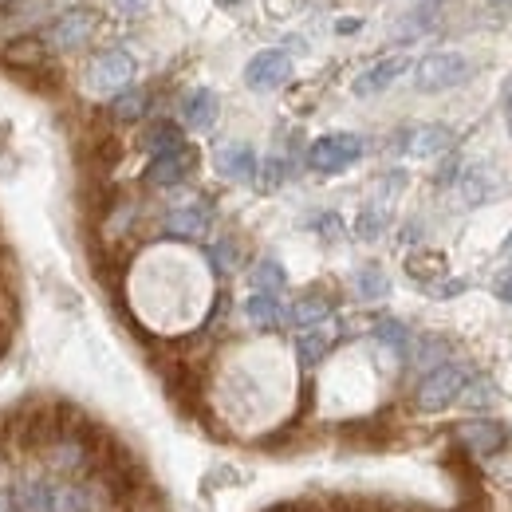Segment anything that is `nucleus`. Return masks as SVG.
Returning a JSON list of instances; mask_svg holds the SVG:
<instances>
[{
	"mask_svg": "<svg viewBox=\"0 0 512 512\" xmlns=\"http://www.w3.org/2000/svg\"><path fill=\"white\" fill-rule=\"evenodd\" d=\"M134 60H130V52L123 48H107V52H95L91 56V64L83 71V83H87V91L91 95H123L130 83H134Z\"/></svg>",
	"mask_w": 512,
	"mask_h": 512,
	"instance_id": "nucleus-1",
	"label": "nucleus"
},
{
	"mask_svg": "<svg viewBox=\"0 0 512 512\" xmlns=\"http://www.w3.org/2000/svg\"><path fill=\"white\" fill-rule=\"evenodd\" d=\"M367 142L351 130H335V134H323L308 146V166L316 174H343L347 166H355L363 158Z\"/></svg>",
	"mask_w": 512,
	"mask_h": 512,
	"instance_id": "nucleus-2",
	"label": "nucleus"
},
{
	"mask_svg": "<svg viewBox=\"0 0 512 512\" xmlns=\"http://www.w3.org/2000/svg\"><path fill=\"white\" fill-rule=\"evenodd\" d=\"M465 75H469L465 56H457V52H430V56H422L414 64V87L422 95H442L449 87L465 83Z\"/></svg>",
	"mask_w": 512,
	"mask_h": 512,
	"instance_id": "nucleus-3",
	"label": "nucleus"
},
{
	"mask_svg": "<svg viewBox=\"0 0 512 512\" xmlns=\"http://www.w3.org/2000/svg\"><path fill=\"white\" fill-rule=\"evenodd\" d=\"M95 28H99V12L95 8H67V12H60L48 24L44 48H52V52H75V48H83L95 36Z\"/></svg>",
	"mask_w": 512,
	"mask_h": 512,
	"instance_id": "nucleus-4",
	"label": "nucleus"
},
{
	"mask_svg": "<svg viewBox=\"0 0 512 512\" xmlns=\"http://www.w3.org/2000/svg\"><path fill=\"white\" fill-rule=\"evenodd\" d=\"M465 383H469L465 367H457V363H442V367H434V371L418 383V410H426V414L446 410L449 402H457V398H461Z\"/></svg>",
	"mask_w": 512,
	"mask_h": 512,
	"instance_id": "nucleus-5",
	"label": "nucleus"
},
{
	"mask_svg": "<svg viewBox=\"0 0 512 512\" xmlns=\"http://www.w3.org/2000/svg\"><path fill=\"white\" fill-rule=\"evenodd\" d=\"M12 512H56L60 497V477L52 473H24L12 485Z\"/></svg>",
	"mask_w": 512,
	"mask_h": 512,
	"instance_id": "nucleus-6",
	"label": "nucleus"
},
{
	"mask_svg": "<svg viewBox=\"0 0 512 512\" xmlns=\"http://www.w3.org/2000/svg\"><path fill=\"white\" fill-rule=\"evenodd\" d=\"M288 79H292V56L280 52V48L256 52L253 60L245 64V83H249V91H260V95L280 91Z\"/></svg>",
	"mask_w": 512,
	"mask_h": 512,
	"instance_id": "nucleus-7",
	"label": "nucleus"
},
{
	"mask_svg": "<svg viewBox=\"0 0 512 512\" xmlns=\"http://www.w3.org/2000/svg\"><path fill=\"white\" fill-rule=\"evenodd\" d=\"M410 71V56H386L379 64H371L363 75H355V83H351V91L359 95V99H371V95H383L386 87L394 83V79H402Z\"/></svg>",
	"mask_w": 512,
	"mask_h": 512,
	"instance_id": "nucleus-8",
	"label": "nucleus"
},
{
	"mask_svg": "<svg viewBox=\"0 0 512 512\" xmlns=\"http://www.w3.org/2000/svg\"><path fill=\"white\" fill-rule=\"evenodd\" d=\"M402 142V150L410 154V158H438V154H446L449 146H453V130L449 127H438V123H426V127H410L398 134Z\"/></svg>",
	"mask_w": 512,
	"mask_h": 512,
	"instance_id": "nucleus-9",
	"label": "nucleus"
},
{
	"mask_svg": "<svg viewBox=\"0 0 512 512\" xmlns=\"http://www.w3.org/2000/svg\"><path fill=\"white\" fill-rule=\"evenodd\" d=\"M213 166H217V174L221 178H229V182H253L256 178V154L249 142H225L217 154H213Z\"/></svg>",
	"mask_w": 512,
	"mask_h": 512,
	"instance_id": "nucleus-10",
	"label": "nucleus"
},
{
	"mask_svg": "<svg viewBox=\"0 0 512 512\" xmlns=\"http://www.w3.org/2000/svg\"><path fill=\"white\" fill-rule=\"evenodd\" d=\"M190 170H193L190 146L170 150V154H158V158H150V166H146V186H178V182L190 178Z\"/></svg>",
	"mask_w": 512,
	"mask_h": 512,
	"instance_id": "nucleus-11",
	"label": "nucleus"
},
{
	"mask_svg": "<svg viewBox=\"0 0 512 512\" xmlns=\"http://www.w3.org/2000/svg\"><path fill=\"white\" fill-rule=\"evenodd\" d=\"M162 229L170 237H178V241H197V237L209 233V209L205 205H178V209L166 213Z\"/></svg>",
	"mask_w": 512,
	"mask_h": 512,
	"instance_id": "nucleus-12",
	"label": "nucleus"
},
{
	"mask_svg": "<svg viewBox=\"0 0 512 512\" xmlns=\"http://www.w3.org/2000/svg\"><path fill=\"white\" fill-rule=\"evenodd\" d=\"M217 115H221V99L209 87H197L182 99V123L190 130H209L217 123Z\"/></svg>",
	"mask_w": 512,
	"mask_h": 512,
	"instance_id": "nucleus-13",
	"label": "nucleus"
},
{
	"mask_svg": "<svg viewBox=\"0 0 512 512\" xmlns=\"http://www.w3.org/2000/svg\"><path fill=\"white\" fill-rule=\"evenodd\" d=\"M461 442L477 457H493L497 449L505 446V430L497 422H469V426H461Z\"/></svg>",
	"mask_w": 512,
	"mask_h": 512,
	"instance_id": "nucleus-14",
	"label": "nucleus"
},
{
	"mask_svg": "<svg viewBox=\"0 0 512 512\" xmlns=\"http://www.w3.org/2000/svg\"><path fill=\"white\" fill-rule=\"evenodd\" d=\"M245 316H249V323L260 327V331H272V327H280V323L288 320L280 296H268V292H253V296L245 300Z\"/></svg>",
	"mask_w": 512,
	"mask_h": 512,
	"instance_id": "nucleus-15",
	"label": "nucleus"
},
{
	"mask_svg": "<svg viewBox=\"0 0 512 512\" xmlns=\"http://www.w3.org/2000/svg\"><path fill=\"white\" fill-rule=\"evenodd\" d=\"M331 308H335V304H331L327 296H320V292H308V296H300V300L292 304V312H288V316H292V323H296V327H304V331H308V327H320V323L331 316Z\"/></svg>",
	"mask_w": 512,
	"mask_h": 512,
	"instance_id": "nucleus-16",
	"label": "nucleus"
},
{
	"mask_svg": "<svg viewBox=\"0 0 512 512\" xmlns=\"http://www.w3.org/2000/svg\"><path fill=\"white\" fill-rule=\"evenodd\" d=\"M182 146H186V134H182V127H174V123H154V127L142 134V150L150 158L170 154V150H182Z\"/></svg>",
	"mask_w": 512,
	"mask_h": 512,
	"instance_id": "nucleus-17",
	"label": "nucleus"
},
{
	"mask_svg": "<svg viewBox=\"0 0 512 512\" xmlns=\"http://www.w3.org/2000/svg\"><path fill=\"white\" fill-rule=\"evenodd\" d=\"M331 351V335L320 331V327H308V331H300L296 335V359H300V367H316L323 355Z\"/></svg>",
	"mask_w": 512,
	"mask_h": 512,
	"instance_id": "nucleus-18",
	"label": "nucleus"
},
{
	"mask_svg": "<svg viewBox=\"0 0 512 512\" xmlns=\"http://www.w3.org/2000/svg\"><path fill=\"white\" fill-rule=\"evenodd\" d=\"M146 103H150V95L142 87H127L123 95L111 99V119L115 123H138L146 115Z\"/></svg>",
	"mask_w": 512,
	"mask_h": 512,
	"instance_id": "nucleus-19",
	"label": "nucleus"
},
{
	"mask_svg": "<svg viewBox=\"0 0 512 512\" xmlns=\"http://www.w3.org/2000/svg\"><path fill=\"white\" fill-rule=\"evenodd\" d=\"M253 288L256 292H268V296H280L284 292V284H288V272H284V264L280 260H260L253 268Z\"/></svg>",
	"mask_w": 512,
	"mask_h": 512,
	"instance_id": "nucleus-20",
	"label": "nucleus"
},
{
	"mask_svg": "<svg viewBox=\"0 0 512 512\" xmlns=\"http://www.w3.org/2000/svg\"><path fill=\"white\" fill-rule=\"evenodd\" d=\"M355 292H359L363 300H383V296H390V280H386L383 268L367 264V268L355 272Z\"/></svg>",
	"mask_w": 512,
	"mask_h": 512,
	"instance_id": "nucleus-21",
	"label": "nucleus"
},
{
	"mask_svg": "<svg viewBox=\"0 0 512 512\" xmlns=\"http://www.w3.org/2000/svg\"><path fill=\"white\" fill-rule=\"evenodd\" d=\"M4 56L12 60L16 67H44V60H48V48L40 44V40H12L8 48H4Z\"/></svg>",
	"mask_w": 512,
	"mask_h": 512,
	"instance_id": "nucleus-22",
	"label": "nucleus"
},
{
	"mask_svg": "<svg viewBox=\"0 0 512 512\" xmlns=\"http://www.w3.org/2000/svg\"><path fill=\"white\" fill-rule=\"evenodd\" d=\"M375 339H379L383 347H390L394 355H406V351H410V331H406V323H398V320L375 323Z\"/></svg>",
	"mask_w": 512,
	"mask_h": 512,
	"instance_id": "nucleus-23",
	"label": "nucleus"
},
{
	"mask_svg": "<svg viewBox=\"0 0 512 512\" xmlns=\"http://www.w3.org/2000/svg\"><path fill=\"white\" fill-rule=\"evenodd\" d=\"M410 276L414 280H434V276H446V256L442 253H418L410 256Z\"/></svg>",
	"mask_w": 512,
	"mask_h": 512,
	"instance_id": "nucleus-24",
	"label": "nucleus"
},
{
	"mask_svg": "<svg viewBox=\"0 0 512 512\" xmlns=\"http://www.w3.org/2000/svg\"><path fill=\"white\" fill-rule=\"evenodd\" d=\"M461 402H465L469 410H489V406L497 402V386L489 383V379H477V383H465V390H461Z\"/></svg>",
	"mask_w": 512,
	"mask_h": 512,
	"instance_id": "nucleus-25",
	"label": "nucleus"
},
{
	"mask_svg": "<svg viewBox=\"0 0 512 512\" xmlns=\"http://www.w3.org/2000/svg\"><path fill=\"white\" fill-rule=\"evenodd\" d=\"M355 229H359V237H363V241H375V237H383L386 213H383V209H375V205H371V209H363V213H359V225H355Z\"/></svg>",
	"mask_w": 512,
	"mask_h": 512,
	"instance_id": "nucleus-26",
	"label": "nucleus"
},
{
	"mask_svg": "<svg viewBox=\"0 0 512 512\" xmlns=\"http://www.w3.org/2000/svg\"><path fill=\"white\" fill-rule=\"evenodd\" d=\"M461 193H465V201H469V205H477V201L485 197V182H481V170H465V178H461Z\"/></svg>",
	"mask_w": 512,
	"mask_h": 512,
	"instance_id": "nucleus-27",
	"label": "nucleus"
},
{
	"mask_svg": "<svg viewBox=\"0 0 512 512\" xmlns=\"http://www.w3.org/2000/svg\"><path fill=\"white\" fill-rule=\"evenodd\" d=\"M209 260H213V268H233V260H237V245L233 241H217L213 249H209Z\"/></svg>",
	"mask_w": 512,
	"mask_h": 512,
	"instance_id": "nucleus-28",
	"label": "nucleus"
},
{
	"mask_svg": "<svg viewBox=\"0 0 512 512\" xmlns=\"http://www.w3.org/2000/svg\"><path fill=\"white\" fill-rule=\"evenodd\" d=\"M284 178H288V162H280V158H268V162H264V190H276Z\"/></svg>",
	"mask_w": 512,
	"mask_h": 512,
	"instance_id": "nucleus-29",
	"label": "nucleus"
},
{
	"mask_svg": "<svg viewBox=\"0 0 512 512\" xmlns=\"http://www.w3.org/2000/svg\"><path fill=\"white\" fill-rule=\"evenodd\" d=\"M493 296H497L501 304H512V268H505V272L493 280Z\"/></svg>",
	"mask_w": 512,
	"mask_h": 512,
	"instance_id": "nucleus-30",
	"label": "nucleus"
},
{
	"mask_svg": "<svg viewBox=\"0 0 512 512\" xmlns=\"http://www.w3.org/2000/svg\"><path fill=\"white\" fill-rule=\"evenodd\" d=\"M320 229H323V237H339V233H343V225H339V217H335V213L320 217Z\"/></svg>",
	"mask_w": 512,
	"mask_h": 512,
	"instance_id": "nucleus-31",
	"label": "nucleus"
},
{
	"mask_svg": "<svg viewBox=\"0 0 512 512\" xmlns=\"http://www.w3.org/2000/svg\"><path fill=\"white\" fill-rule=\"evenodd\" d=\"M355 28H359V20H339L335 24V32H355Z\"/></svg>",
	"mask_w": 512,
	"mask_h": 512,
	"instance_id": "nucleus-32",
	"label": "nucleus"
},
{
	"mask_svg": "<svg viewBox=\"0 0 512 512\" xmlns=\"http://www.w3.org/2000/svg\"><path fill=\"white\" fill-rule=\"evenodd\" d=\"M0 512H12V497L4 489H0Z\"/></svg>",
	"mask_w": 512,
	"mask_h": 512,
	"instance_id": "nucleus-33",
	"label": "nucleus"
},
{
	"mask_svg": "<svg viewBox=\"0 0 512 512\" xmlns=\"http://www.w3.org/2000/svg\"><path fill=\"white\" fill-rule=\"evenodd\" d=\"M501 253H505L512 260V233H509V241H505V249H501Z\"/></svg>",
	"mask_w": 512,
	"mask_h": 512,
	"instance_id": "nucleus-34",
	"label": "nucleus"
},
{
	"mask_svg": "<svg viewBox=\"0 0 512 512\" xmlns=\"http://www.w3.org/2000/svg\"><path fill=\"white\" fill-rule=\"evenodd\" d=\"M489 4H493V8H505V4H509V0H489Z\"/></svg>",
	"mask_w": 512,
	"mask_h": 512,
	"instance_id": "nucleus-35",
	"label": "nucleus"
},
{
	"mask_svg": "<svg viewBox=\"0 0 512 512\" xmlns=\"http://www.w3.org/2000/svg\"><path fill=\"white\" fill-rule=\"evenodd\" d=\"M505 111H509V123H512V95H509V103H505Z\"/></svg>",
	"mask_w": 512,
	"mask_h": 512,
	"instance_id": "nucleus-36",
	"label": "nucleus"
},
{
	"mask_svg": "<svg viewBox=\"0 0 512 512\" xmlns=\"http://www.w3.org/2000/svg\"><path fill=\"white\" fill-rule=\"evenodd\" d=\"M12 4H16V0H0V8H12Z\"/></svg>",
	"mask_w": 512,
	"mask_h": 512,
	"instance_id": "nucleus-37",
	"label": "nucleus"
},
{
	"mask_svg": "<svg viewBox=\"0 0 512 512\" xmlns=\"http://www.w3.org/2000/svg\"><path fill=\"white\" fill-rule=\"evenodd\" d=\"M217 4H237V0H217Z\"/></svg>",
	"mask_w": 512,
	"mask_h": 512,
	"instance_id": "nucleus-38",
	"label": "nucleus"
},
{
	"mask_svg": "<svg viewBox=\"0 0 512 512\" xmlns=\"http://www.w3.org/2000/svg\"><path fill=\"white\" fill-rule=\"evenodd\" d=\"M509 130H512V123H509Z\"/></svg>",
	"mask_w": 512,
	"mask_h": 512,
	"instance_id": "nucleus-39",
	"label": "nucleus"
}]
</instances>
